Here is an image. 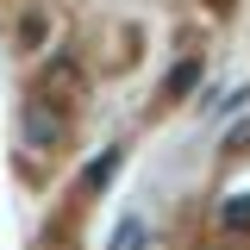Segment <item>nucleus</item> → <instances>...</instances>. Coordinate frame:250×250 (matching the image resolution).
<instances>
[{
	"instance_id": "f257e3e1",
	"label": "nucleus",
	"mask_w": 250,
	"mask_h": 250,
	"mask_svg": "<svg viewBox=\"0 0 250 250\" xmlns=\"http://www.w3.org/2000/svg\"><path fill=\"white\" fill-rule=\"evenodd\" d=\"M113 175H119V150H106V156H94V163H88V175H82V188H88V194H100V188L113 182Z\"/></svg>"
},
{
	"instance_id": "f03ea898",
	"label": "nucleus",
	"mask_w": 250,
	"mask_h": 250,
	"mask_svg": "<svg viewBox=\"0 0 250 250\" xmlns=\"http://www.w3.org/2000/svg\"><path fill=\"white\" fill-rule=\"evenodd\" d=\"M25 138H31V144H38V150H44V144H50V138H57V119H50V113H38V106H31V113H25Z\"/></svg>"
},
{
	"instance_id": "7ed1b4c3",
	"label": "nucleus",
	"mask_w": 250,
	"mask_h": 250,
	"mask_svg": "<svg viewBox=\"0 0 250 250\" xmlns=\"http://www.w3.org/2000/svg\"><path fill=\"white\" fill-rule=\"evenodd\" d=\"M119 250H144V225H138V219L119 225Z\"/></svg>"
},
{
	"instance_id": "20e7f679",
	"label": "nucleus",
	"mask_w": 250,
	"mask_h": 250,
	"mask_svg": "<svg viewBox=\"0 0 250 250\" xmlns=\"http://www.w3.org/2000/svg\"><path fill=\"white\" fill-rule=\"evenodd\" d=\"M225 225H238V231H244V225H250V194H238V200L225 207Z\"/></svg>"
}]
</instances>
